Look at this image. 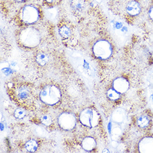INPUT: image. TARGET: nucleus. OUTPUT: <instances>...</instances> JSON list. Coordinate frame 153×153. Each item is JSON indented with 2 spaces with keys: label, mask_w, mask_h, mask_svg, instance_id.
<instances>
[{
  "label": "nucleus",
  "mask_w": 153,
  "mask_h": 153,
  "mask_svg": "<svg viewBox=\"0 0 153 153\" xmlns=\"http://www.w3.org/2000/svg\"><path fill=\"white\" fill-rule=\"evenodd\" d=\"M44 13L46 18L49 20L55 21L59 16V11L56 7H52L45 9Z\"/></svg>",
  "instance_id": "nucleus-13"
},
{
  "label": "nucleus",
  "mask_w": 153,
  "mask_h": 153,
  "mask_svg": "<svg viewBox=\"0 0 153 153\" xmlns=\"http://www.w3.org/2000/svg\"><path fill=\"white\" fill-rule=\"evenodd\" d=\"M14 117H16V119L19 120H22L24 119L26 115V112L25 111L24 109L18 108L16 109L14 111Z\"/></svg>",
  "instance_id": "nucleus-21"
},
{
  "label": "nucleus",
  "mask_w": 153,
  "mask_h": 153,
  "mask_svg": "<svg viewBox=\"0 0 153 153\" xmlns=\"http://www.w3.org/2000/svg\"><path fill=\"white\" fill-rule=\"evenodd\" d=\"M96 145L97 143L95 139L90 137H85L82 140L81 143L82 148L87 152H90L93 150L96 147Z\"/></svg>",
  "instance_id": "nucleus-12"
},
{
  "label": "nucleus",
  "mask_w": 153,
  "mask_h": 153,
  "mask_svg": "<svg viewBox=\"0 0 153 153\" xmlns=\"http://www.w3.org/2000/svg\"><path fill=\"white\" fill-rule=\"evenodd\" d=\"M126 10L131 16H137L141 11V6L137 1H131L127 4Z\"/></svg>",
  "instance_id": "nucleus-10"
},
{
  "label": "nucleus",
  "mask_w": 153,
  "mask_h": 153,
  "mask_svg": "<svg viewBox=\"0 0 153 153\" xmlns=\"http://www.w3.org/2000/svg\"><path fill=\"white\" fill-rule=\"evenodd\" d=\"M70 5L73 11L77 13H81L86 7V1L85 0H70Z\"/></svg>",
  "instance_id": "nucleus-11"
},
{
  "label": "nucleus",
  "mask_w": 153,
  "mask_h": 153,
  "mask_svg": "<svg viewBox=\"0 0 153 153\" xmlns=\"http://www.w3.org/2000/svg\"><path fill=\"white\" fill-rule=\"evenodd\" d=\"M49 56L47 53H40L37 54L35 60L37 64L41 66H44L49 61Z\"/></svg>",
  "instance_id": "nucleus-16"
},
{
  "label": "nucleus",
  "mask_w": 153,
  "mask_h": 153,
  "mask_svg": "<svg viewBox=\"0 0 153 153\" xmlns=\"http://www.w3.org/2000/svg\"><path fill=\"white\" fill-rule=\"evenodd\" d=\"M40 121L43 125L49 126L53 124V119L51 117L48 115H44L40 117Z\"/></svg>",
  "instance_id": "nucleus-20"
},
{
  "label": "nucleus",
  "mask_w": 153,
  "mask_h": 153,
  "mask_svg": "<svg viewBox=\"0 0 153 153\" xmlns=\"http://www.w3.org/2000/svg\"><path fill=\"white\" fill-rule=\"evenodd\" d=\"M106 94L109 99L111 101L117 100L121 97V94L117 92L116 90L113 88V87L108 90Z\"/></svg>",
  "instance_id": "nucleus-19"
},
{
  "label": "nucleus",
  "mask_w": 153,
  "mask_h": 153,
  "mask_svg": "<svg viewBox=\"0 0 153 153\" xmlns=\"http://www.w3.org/2000/svg\"><path fill=\"white\" fill-rule=\"evenodd\" d=\"M93 52L94 56L97 58L102 60H105L112 55L113 46L108 41L100 40L97 41L93 45Z\"/></svg>",
  "instance_id": "nucleus-4"
},
{
  "label": "nucleus",
  "mask_w": 153,
  "mask_h": 153,
  "mask_svg": "<svg viewBox=\"0 0 153 153\" xmlns=\"http://www.w3.org/2000/svg\"><path fill=\"white\" fill-rule=\"evenodd\" d=\"M100 115L94 109L88 108L84 109L79 115L81 123L88 128H94L99 123Z\"/></svg>",
  "instance_id": "nucleus-5"
},
{
  "label": "nucleus",
  "mask_w": 153,
  "mask_h": 153,
  "mask_svg": "<svg viewBox=\"0 0 153 153\" xmlns=\"http://www.w3.org/2000/svg\"><path fill=\"white\" fill-rule=\"evenodd\" d=\"M19 38L21 44L28 48L36 47L41 42L40 33L33 27L23 30L21 32Z\"/></svg>",
  "instance_id": "nucleus-2"
},
{
  "label": "nucleus",
  "mask_w": 153,
  "mask_h": 153,
  "mask_svg": "<svg viewBox=\"0 0 153 153\" xmlns=\"http://www.w3.org/2000/svg\"><path fill=\"white\" fill-rule=\"evenodd\" d=\"M149 17L151 18V19H152L153 20V6L152 7H151L149 12Z\"/></svg>",
  "instance_id": "nucleus-23"
},
{
  "label": "nucleus",
  "mask_w": 153,
  "mask_h": 153,
  "mask_svg": "<svg viewBox=\"0 0 153 153\" xmlns=\"http://www.w3.org/2000/svg\"><path fill=\"white\" fill-rule=\"evenodd\" d=\"M35 133L37 135L41 137H46L48 133L44 128L41 126H37L35 129Z\"/></svg>",
  "instance_id": "nucleus-22"
},
{
  "label": "nucleus",
  "mask_w": 153,
  "mask_h": 153,
  "mask_svg": "<svg viewBox=\"0 0 153 153\" xmlns=\"http://www.w3.org/2000/svg\"><path fill=\"white\" fill-rule=\"evenodd\" d=\"M40 10L34 4H27L21 10L20 17L25 24L31 25L36 24L40 19Z\"/></svg>",
  "instance_id": "nucleus-3"
},
{
  "label": "nucleus",
  "mask_w": 153,
  "mask_h": 153,
  "mask_svg": "<svg viewBox=\"0 0 153 153\" xmlns=\"http://www.w3.org/2000/svg\"><path fill=\"white\" fill-rule=\"evenodd\" d=\"M137 124L141 129H147L150 124V119L148 115H141L137 117Z\"/></svg>",
  "instance_id": "nucleus-14"
},
{
  "label": "nucleus",
  "mask_w": 153,
  "mask_h": 153,
  "mask_svg": "<svg viewBox=\"0 0 153 153\" xmlns=\"http://www.w3.org/2000/svg\"><path fill=\"white\" fill-rule=\"evenodd\" d=\"M129 82L124 77L116 78L113 82V88L121 94L126 93L129 90Z\"/></svg>",
  "instance_id": "nucleus-7"
},
{
  "label": "nucleus",
  "mask_w": 153,
  "mask_h": 153,
  "mask_svg": "<svg viewBox=\"0 0 153 153\" xmlns=\"http://www.w3.org/2000/svg\"><path fill=\"white\" fill-rule=\"evenodd\" d=\"M14 1H15L16 2H20V3H22V2H26V1H27V0H14Z\"/></svg>",
  "instance_id": "nucleus-24"
},
{
  "label": "nucleus",
  "mask_w": 153,
  "mask_h": 153,
  "mask_svg": "<svg viewBox=\"0 0 153 153\" xmlns=\"http://www.w3.org/2000/svg\"><path fill=\"white\" fill-rule=\"evenodd\" d=\"M97 1H100V0H97Z\"/></svg>",
  "instance_id": "nucleus-26"
},
{
  "label": "nucleus",
  "mask_w": 153,
  "mask_h": 153,
  "mask_svg": "<svg viewBox=\"0 0 153 153\" xmlns=\"http://www.w3.org/2000/svg\"><path fill=\"white\" fill-rule=\"evenodd\" d=\"M108 129L110 137L114 140H117L121 137L123 131L120 124L113 121L110 122L108 124Z\"/></svg>",
  "instance_id": "nucleus-8"
},
{
  "label": "nucleus",
  "mask_w": 153,
  "mask_h": 153,
  "mask_svg": "<svg viewBox=\"0 0 153 153\" xmlns=\"http://www.w3.org/2000/svg\"><path fill=\"white\" fill-rule=\"evenodd\" d=\"M71 30L67 25H62L59 29V33L62 39H69L71 35Z\"/></svg>",
  "instance_id": "nucleus-18"
},
{
  "label": "nucleus",
  "mask_w": 153,
  "mask_h": 153,
  "mask_svg": "<svg viewBox=\"0 0 153 153\" xmlns=\"http://www.w3.org/2000/svg\"><path fill=\"white\" fill-rule=\"evenodd\" d=\"M17 96L21 100H25L27 99L30 95V91L27 86H21L17 90Z\"/></svg>",
  "instance_id": "nucleus-15"
},
{
  "label": "nucleus",
  "mask_w": 153,
  "mask_h": 153,
  "mask_svg": "<svg viewBox=\"0 0 153 153\" xmlns=\"http://www.w3.org/2000/svg\"><path fill=\"white\" fill-rule=\"evenodd\" d=\"M58 124L62 130L70 131L75 128L76 124V117L73 113L64 112L57 119Z\"/></svg>",
  "instance_id": "nucleus-6"
},
{
  "label": "nucleus",
  "mask_w": 153,
  "mask_h": 153,
  "mask_svg": "<svg viewBox=\"0 0 153 153\" xmlns=\"http://www.w3.org/2000/svg\"><path fill=\"white\" fill-rule=\"evenodd\" d=\"M41 101L45 104L53 106L57 104L61 99L62 93L60 89L55 85H48L41 90Z\"/></svg>",
  "instance_id": "nucleus-1"
},
{
  "label": "nucleus",
  "mask_w": 153,
  "mask_h": 153,
  "mask_svg": "<svg viewBox=\"0 0 153 153\" xmlns=\"http://www.w3.org/2000/svg\"><path fill=\"white\" fill-rule=\"evenodd\" d=\"M48 3H49V4H51V3H53V2L55 0H45Z\"/></svg>",
  "instance_id": "nucleus-25"
},
{
  "label": "nucleus",
  "mask_w": 153,
  "mask_h": 153,
  "mask_svg": "<svg viewBox=\"0 0 153 153\" xmlns=\"http://www.w3.org/2000/svg\"><path fill=\"white\" fill-rule=\"evenodd\" d=\"M126 117V113L123 109L121 108H117L113 111L111 115V120L112 121L121 124L122 123L125 121Z\"/></svg>",
  "instance_id": "nucleus-9"
},
{
  "label": "nucleus",
  "mask_w": 153,
  "mask_h": 153,
  "mask_svg": "<svg viewBox=\"0 0 153 153\" xmlns=\"http://www.w3.org/2000/svg\"><path fill=\"white\" fill-rule=\"evenodd\" d=\"M26 150L30 153H34L36 151L38 147L39 144L38 142L35 139H30L27 141L25 145Z\"/></svg>",
  "instance_id": "nucleus-17"
}]
</instances>
